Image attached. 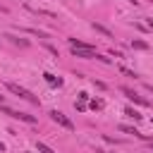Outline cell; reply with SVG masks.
<instances>
[{
  "mask_svg": "<svg viewBox=\"0 0 153 153\" xmlns=\"http://www.w3.org/2000/svg\"><path fill=\"white\" fill-rule=\"evenodd\" d=\"M0 105H2V96H0Z\"/></svg>",
  "mask_w": 153,
  "mask_h": 153,
  "instance_id": "16",
  "label": "cell"
},
{
  "mask_svg": "<svg viewBox=\"0 0 153 153\" xmlns=\"http://www.w3.org/2000/svg\"><path fill=\"white\" fill-rule=\"evenodd\" d=\"M5 86H7L10 93H14V96H19V98H24V100H29V103H33V105H38V98H36L31 91H26L24 86H19V84H14V81H7Z\"/></svg>",
  "mask_w": 153,
  "mask_h": 153,
  "instance_id": "1",
  "label": "cell"
},
{
  "mask_svg": "<svg viewBox=\"0 0 153 153\" xmlns=\"http://www.w3.org/2000/svg\"><path fill=\"white\" fill-rule=\"evenodd\" d=\"M131 48H136V50H148V43H146V41H131Z\"/></svg>",
  "mask_w": 153,
  "mask_h": 153,
  "instance_id": "7",
  "label": "cell"
},
{
  "mask_svg": "<svg viewBox=\"0 0 153 153\" xmlns=\"http://www.w3.org/2000/svg\"><path fill=\"white\" fill-rule=\"evenodd\" d=\"M91 110H103V100H100V98L91 100Z\"/></svg>",
  "mask_w": 153,
  "mask_h": 153,
  "instance_id": "11",
  "label": "cell"
},
{
  "mask_svg": "<svg viewBox=\"0 0 153 153\" xmlns=\"http://www.w3.org/2000/svg\"><path fill=\"white\" fill-rule=\"evenodd\" d=\"M0 112L10 115V117H14V120H22V122L36 124V117H33V115H26V112H17V110H12V108H5V105H0Z\"/></svg>",
  "mask_w": 153,
  "mask_h": 153,
  "instance_id": "2",
  "label": "cell"
},
{
  "mask_svg": "<svg viewBox=\"0 0 153 153\" xmlns=\"http://www.w3.org/2000/svg\"><path fill=\"white\" fill-rule=\"evenodd\" d=\"M74 108H76L79 112H84V110H86V100H79V103H74Z\"/></svg>",
  "mask_w": 153,
  "mask_h": 153,
  "instance_id": "12",
  "label": "cell"
},
{
  "mask_svg": "<svg viewBox=\"0 0 153 153\" xmlns=\"http://www.w3.org/2000/svg\"><path fill=\"white\" fill-rule=\"evenodd\" d=\"M93 29H96V31H100L103 36H108V38H112V33H110V31H108L105 26H100V24H96V22H93Z\"/></svg>",
  "mask_w": 153,
  "mask_h": 153,
  "instance_id": "9",
  "label": "cell"
},
{
  "mask_svg": "<svg viewBox=\"0 0 153 153\" xmlns=\"http://www.w3.org/2000/svg\"><path fill=\"white\" fill-rule=\"evenodd\" d=\"M120 131H124V134H134V136H139V139H146V134H141L139 129H134V127H127V124H122V127H120Z\"/></svg>",
  "mask_w": 153,
  "mask_h": 153,
  "instance_id": "6",
  "label": "cell"
},
{
  "mask_svg": "<svg viewBox=\"0 0 153 153\" xmlns=\"http://www.w3.org/2000/svg\"><path fill=\"white\" fill-rule=\"evenodd\" d=\"M2 151H5V143H2V141H0V153H2Z\"/></svg>",
  "mask_w": 153,
  "mask_h": 153,
  "instance_id": "15",
  "label": "cell"
},
{
  "mask_svg": "<svg viewBox=\"0 0 153 153\" xmlns=\"http://www.w3.org/2000/svg\"><path fill=\"white\" fill-rule=\"evenodd\" d=\"M50 117H53V122H57V124H60V127H65L67 131H72V129H74L72 120H69L65 112H60V110H50Z\"/></svg>",
  "mask_w": 153,
  "mask_h": 153,
  "instance_id": "3",
  "label": "cell"
},
{
  "mask_svg": "<svg viewBox=\"0 0 153 153\" xmlns=\"http://www.w3.org/2000/svg\"><path fill=\"white\" fill-rule=\"evenodd\" d=\"M151 122H153V120H151Z\"/></svg>",
  "mask_w": 153,
  "mask_h": 153,
  "instance_id": "18",
  "label": "cell"
},
{
  "mask_svg": "<svg viewBox=\"0 0 153 153\" xmlns=\"http://www.w3.org/2000/svg\"><path fill=\"white\" fill-rule=\"evenodd\" d=\"M146 88H148V91H151V93H153V84H146Z\"/></svg>",
  "mask_w": 153,
  "mask_h": 153,
  "instance_id": "14",
  "label": "cell"
},
{
  "mask_svg": "<svg viewBox=\"0 0 153 153\" xmlns=\"http://www.w3.org/2000/svg\"><path fill=\"white\" fill-rule=\"evenodd\" d=\"M36 148H38V153H55V151H53L50 146H45L43 141H38V143H36Z\"/></svg>",
  "mask_w": 153,
  "mask_h": 153,
  "instance_id": "8",
  "label": "cell"
},
{
  "mask_svg": "<svg viewBox=\"0 0 153 153\" xmlns=\"http://www.w3.org/2000/svg\"><path fill=\"white\" fill-rule=\"evenodd\" d=\"M151 146H153V141H151Z\"/></svg>",
  "mask_w": 153,
  "mask_h": 153,
  "instance_id": "17",
  "label": "cell"
},
{
  "mask_svg": "<svg viewBox=\"0 0 153 153\" xmlns=\"http://www.w3.org/2000/svg\"><path fill=\"white\" fill-rule=\"evenodd\" d=\"M43 79H45L50 86H62V79H60V76H55V74H50V72H45V74H43Z\"/></svg>",
  "mask_w": 153,
  "mask_h": 153,
  "instance_id": "5",
  "label": "cell"
},
{
  "mask_svg": "<svg viewBox=\"0 0 153 153\" xmlns=\"http://www.w3.org/2000/svg\"><path fill=\"white\" fill-rule=\"evenodd\" d=\"M124 115H129L131 120H141V115H139V112H136L134 108H124Z\"/></svg>",
  "mask_w": 153,
  "mask_h": 153,
  "instance_id": "10",
  "label": "cell"
},
{
  "mask_svg": "<svg viewBox=\"0 0 153 153\" xmlns=\"http://www.w3.org/2000/svg\"><path fill=\"white\" fill-rule=\"evenodd\" d=\"M120 91H122V93H124V96H127L129 100H134V103H139V105H151V103H148V100H146L143 96H139V93H136L134 88H129V86H122Z\"/></svg>",
  "mask_w": 153,
  "mask_h": 153,
  "instance_id": "4",
  "label": "cell"
},
{
  "mask_svg": "<svg viewBox=\"0 0 153 153\" xmlns=\"http://www.w3.org/2000/svg\"><path fill=\"white\" fill-rule=\"evenodd\" d=\"M146 26H148V29H153V19H148V22H146Z\"/></svg>",
  "mask_w": 153,
  "mask_h": 153,
  "instance_id": "13",
  "label": "cell"
}]
</instances>
